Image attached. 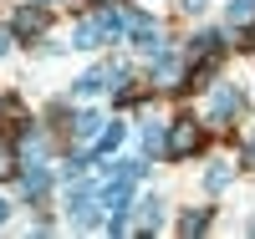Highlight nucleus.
I'll use <instances>...</instances> for the list:
<instances>
[{
  "label": "nucleus",
  "mask_w": 255,
  "mask_h": 239,
  "mask_svg": "<svg viewBox=\"0 0 255 239\" xmlns=\"http://www.w3.org/2000/svg\"><path fill=\"white\" fill-rule=\"evenodd\" d=\"M199 143H204V133H199V122H174L168 127V153L174 158H189V153H199Z\"/></svg>",
  "instance_id": "1"
},
{
  "label": "nucleus",
  "mask_w": 255,
  "mask_h": 239,
  "mask_svg": "<svg viewBox=\"0 0 255 239\" xmlns=\"http://www.w3.org/2000/svg\"><path fill=\"white\" fill-rule=\"evenodd\" d=\"M240 107H245V92H240V86H215V97H209V117L225 122V117H235Z\"/></svg>",
  "instance_id": "2"
},
{
  "label": "nucleus",
  "mask_w": 255,
  "mask_h": 239,
  "mask_svg": "<svg viewBox=\"0 0 255 239\" xmlns=\"http://www.w3.org/2000/svg\"><path fill=\"white\" fill-rule=\"evenodd\" d=\"M67 209H72V219H82V224H92V219H97V193H92V188H77Z\"/></svg>",
  "instance_id": "3"
},
{
  "label": "nucleus",
  "mask_w": 255,
  "mask_h": 239,
  "mask_svg": "<svg viewBox=\"0 0 255 239\" xmlns=\"http://www.w3.org/2000/svg\"><path fill=\"white\" fill-rule=\"evenodd\" d=\"M41 31H46V10L41 5H26L15 15V36H41Z\"/></svg>",
  "instance_id": "4"
},
{
  "label": "nucleus",
  "mask_w": 255,
  "mask_h": 239,
  "mask_svg": "<svg viewBox=\"0 0 255 239\" xmlns=\"http://www.w3.org/2000/svg\"><path fill=\"white\" fill-rule=\"evenodd\" d=\"M102 36H108V31H102V20H82V26L72 31V46H82V51H87V46H97Z\"/></svg>",
  "instance_id": "5"
},
{
  "label": "nucleus",
  "mask_w": 255,
  "mask_h": 239,
  "mask_svg": "<svg viewBox=\"0 0 255 239\" xmlns=\"http://www.w3.org/2000/svg\"><path fill=\"white\" fill-rule=\"evenodd\" d=\"M230 178H235V163H215V168L204 173V188L220 193V188H230Z\"/></svg>",
  "instance_id": "6"
},
{
  "label": "nucleus",
  "mask_w": 255,
  "mask_h": 239,
  "mask_svg": "<svg viewBox=\"0 0 255 239\" xmlns=\"http://www.w3.org/2000/svg\"><path fill=\"white\" fill-rule=\"evenodd\" d=\"M46 183H51V173H46V168H36V163L26 168V178H20V188H26L31 199H36V193H46Z\"/></svg>",
  "instance_id": "7"
},
{
  "label": "nucleus",
  "mask_w": 255,
  "mask_h": 239,
  "mask_svg": "<svg viewBox=\"0 0 255 239\" xmlns=\"http://www.w3.org/2000/svg\"><path fill=\"white\" fill-rule=\"evenodd\" d=\"M204 229H209V209H189L179 219V234H204Z\"/></svg>",
  "instance_id": "8"
},
{
  "label": "nucleus",
  "mask_w": 255,
  "mask_h": 239,
  "mask_svg": "<svg viewBox=\"0 0 255 239\" xmlns=\"http://www.w3.org/2000/svg\"><path fill=\"white\" fill-rule=\"evenodd\" d=\"M102 127H108V122H102L97 112H82V117H77V138L92 143V138H102Z\"/></svg>",
  "instance_id": "9"
},
{
  "label": "nucleus",
  "mask_w": 255,
  "mask_h": 239,
  "mask_svg": "<svg viewBox=\"0 0 255 239\" xmlns=\"http://www.w3.org/2000/svg\"><path fill=\"white\" fill-rule=\"evenodd\" d=\"M215 51H220V36L215 31H204V36L189 41V56H215Z\"/></svg>",
  "instance_id": "10"
},
{
  "label": "nucleus",
  "mask_w": 255,
  "mask_h": 239,
  "mask_svg": "<svg viewBox=\"0 0 255 239\" xmlns=\"http://www.w3.org/2000/svg\"><path fill=\"white\" fill-rule=\"evenodd\" d=\"M230 20H235V26H250L255 20V0H230Z\"/></svg>",
  "instance_id": "11"
},
{
  "label": "nucleus",
  "mask_w": 255,
  "mask_h": 239,
  "mask_svg": "<svg viewBox=\"0 0 255 239\" xmlns=\"http://www.w3.org/2000/svg\"><path fill=\"white\" fill-rule=\"evenodd\" d=\"M143 143H148V153H168V133H163L158 122L148 127V133H143Z\"/></svg>",
  "instance_id": "12"
},
{
  "label": "nucleus",
  "mask_w": 255,
  "mask_h": 239,
  "mask_svg": "<svg viewBox=\"0 0 255 239\" xmlns=\"http://www.w3.org/2000/svg\"><path fill=\"white\" fill-rule=\"evenodd\" d=\"M0 117L5 122H26V107H20L15 97H0Z\"/></svg>",
  "instance_id": "13"
},
{
  "label": "nucleus",
  "mask_w": 255,
  "mask_h": 239,
  "mask_svg": "<svg viewBox=\"0 0 255 239\" xmlns=\"http://www.w3.org/2000/svg\"><path fill=\"white\" fill-rule=\"evenodd\" d=\"M118 143H123V122H113V127H108V133H102V138H97V153H113V148H118Z\"/></svg>",
  "instance_id": "14"
},
{
  "label": "nucleus",
  "mask_w": 255,
  "mask_h": 239,
  "mask_svg": "<svg viewBox=\"0 0 255 239\" xmlns=\"http://www.w3.org/2000/svg\"><path fill=\"white\" fill-rule=\"evenodd\" d=\"M138 209H143V224H148V229H158V209H163V204H158V199H143Z\"/></svg>",
  "instance_id": "15"
},
{
  "label": "nucleus",
  "mask_w": 255,
  "mask_h": 239,
  "mask_svg": "<svg viewBox=\"0 0 255 239\" xmlns=\"http://www.w3.org/2000/svg\"><path fill=\"white\" fill-rule=\"evenodd\" d=\"M10 173H15V153L0 143V178H10Z\"/></svg>",
  "instance_id": "16"
},
{
  "label": "nucleus",
  "mask_w": 255,
  "mask_h": 239,
  "mask_svg": "<svg viewBox=\"0 0 255 239\" xmlns=\"http://www.w3.org/2000/svg\"><path fill=\"white\" fill-rule=\"evenodd\" d=\"M179 5H184V10H189V15H199V10H204V5H209V0H179Z\"/></svg>",
  "instance_id": "17"
},
{
  "label": "nucleus",
  "mask_w": 255,
  "mask_h": 239,
  "mask_svg": "<svg viewBox=\"0 0 255 239\" xmlns=\"http://www.w3.org/2000/svg\"><path fill=\"white\" fill-rule=\"evenodd\" d=\"M5 51H10V36H5V31H0V56H5Z\"/></svg>",
  "instance_id": "18"
},
{
  "label": "nucleus",
  "mask_w": 255,
  "mask_h": 239,
  "mask_svg": "<svg viewBox=\"0 0 255 239\" xmlns=\"http://www.w3.org/2000/svg\"><path fill=\"white\" fill-rule=\"evenodd\" d=\"M5 214H10V204H5V199H0V224H5Z\"/></svg>",
  "instance_id": "19"
},
{
  "label": "nucleus",
  "mask_w": 255,
  "mask_h": 239,
  "mask_svg": "<svg viewBox=\"0 0 255 239\" xmlns=\"http://www.w3.org/2000/svg\"><path fill=\"white\" fill-rule=\"evenodd\" d=\"M250 41H255V31H250Z\"/></svg>",
  "instance_id": "20"
}]
</instances>
